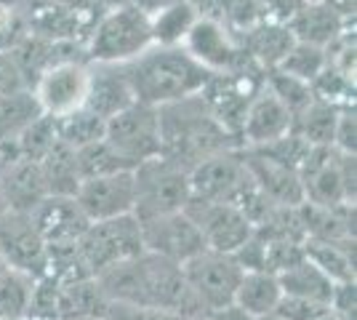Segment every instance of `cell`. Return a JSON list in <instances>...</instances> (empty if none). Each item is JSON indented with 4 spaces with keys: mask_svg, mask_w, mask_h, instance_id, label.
Returning <instances> with one entry per match:
<instances>
[{
    "mask_svg": "<svg viewBox=\"0 0 357 320\" xmlns=\"http://www.w3.org/2000/svg\"><path fill=\"white\" fill-rule=\"evenodd\" d=\"M107 307H109V299L96 283V277L59 286V320L107 318Z\"/></svg>",
    "mask_w": 357,
    "mask_h": 320,
    "instance_id": "cell-24",
    "label": "cell"
},
{
    "mask_svg": "<svg viewBox=\"0 0 357 320\" xmlns=\"http://www.w3.org/2000/svg\"><path fill=\"white\" fill-rule=\"evenodd\" d=\"M77 251L86 261L91 277H99L107 270L144 254L142 224L134 213L107 222H91L77 241Z\"/></svg>",
    "mask_w": 357,
    "mask_h": 320,
    "instance_id": "cell-7",
    "label": "cell"
},
{
    "mask_svg": "<svg viewBox=\"0 0 357 320\" xmlns=\"http://www.w3.org/2000/svg\"><path fill=\"white\" fill-rule=\"evenodd\" d=\"M304 6L307 0H261L264 22H275V24H288Z\"/></svg>",
    "mask_w": 357,
    "mask_h": 320,
    "instance_id": "cell-44",
    "label": "cell"
},
{
    "mask_svg": "<svg viewBox=\"0 0 357 320\" xmlns=\"http://www.w3.org/2000/svg\"><path fill=\"white\" fill-rule=\"evenodd\" d=\"M149 46V16L136 6H123L107 8L93 22L86 40V56L93 64H128Z\"/></svg>",
    "mask_w": 357,
    "mask_h": 320,
    "instance_id": "cell-4",
    "label": "cell"
},
{
    "mask_svg": "<svg viewBox=\"0 0 357 320\" xmlns=\"http://www.w3.org/2000/svg\"><path fill=\"white\" fill-rule=\"evenodd\" d=\"M134 216L139 222L184 211L190 206V171L163 155L134 168Z\"/></svg>",
    "mask_w": 357,
    "mask_h": 320,
    "instance_id": "cell-5",
    "label": "cell"
},
{
    "mask_svg": "<svg viewBox=\"0 0 357 320\" xmlns=\"http://www.w3.org/2000/svg\"><path fill=\"white\" fill-rule=\"evenodd\" d=\"M285 27L291 30L296 43H307L326 51L347 32L349 22H344L328 3H307Z\"/></svg>",
    "mask_w": 357,
    "mask_h": 320,
    "instance_id": "cell-21",
    "label": "cell"
},
{
    "mask_svg": "<svg viewBox=\"0 0 357 320\" xmlns=\"http://www.w3.org/2000/svg\"><path fill=\"white\" fill-rule=\"evenodd\" d=\"M283 291L278 283V275L272 273H245L240 280L238 291H235V302L232 305L240 307L245 315H251L253 320L272 315L275 307L280 302Z\"/></svg>",
    "mask_w": 357,
    "mask_h": 320,
    "instance_id": "cell-25",
    "label": "cell"
},
{
    "mask_svg": "<svg viewBox=\"0 0 357 320\" xmlns=\"http://www.w3.org/2000/svg\"><path fill=\"white\" fill-rule=\"evenodd\" d=\"M238 43L243 54L259 67V70H278L285 54L294 48V35L285 24H275V22H259L251 30L240 32Z\"/></svg>",
    "mask_w": 357,
    "mask_h": 320,
    "instance_id": "cell-22",
    "label": "cell"
},
{
    "mask_svg": "<svg viewBox=\"0 0 357 320\" xmlns=\"http://www.w3.org/2000/svg\"><path fill=\"white\" fill-rule=\"evenodd\" d=\"M107 320H187V318H181L176 312H168V310H158V307L109 302V307H107Z\"/></svg>",
    "mask_w": 357,
    "mask_h": 320,
    "instance_id": "cell-42",
    "label": "cell"
},
{
    "mask_svg": "<svg viewBox=\"0 0 357 320\" xmlns=\"http://www.w3.org/2000/svg\"><path fill=\"white\" fill-rule=\"evenodd\" d=\"M24 320H32V318H24Z\"/></svg>",
    "mask_w": 357,
    "mask_h": 320,
    "instance_id": "cell-56",
    "label": "cell"
},
{
    "mask_svg": "<svg viewBox=\"0 0 357 320\" xmlns=\"http://www.w3.org/2000/svg\"><path fill=\"white\" fill-rule=\"evenodd\" d=\"M203 320H253V318L245 315L240 307L229 305V307H222V310H213V312H206Z\"/></svg>",
    "mask_w": 357,
    "mask_h": 320,
    "instance_id": "cell-46",
    "label": "cell"
},
{
    "mask_svg": "<svg viewBox=\"0 0 357 320\" xmlns=\"http://www.w3.org/2000/svg\"><path fill=\"white\" fill-rule=\"evenodd\" d=\"M336 118H339L336 107L312 99L301 112L294 115V134H298L310 147H331L333 131H336Z\"/></svg>",
    "mask_w": 357,
    "mask_h": 320,
    "instance_id": "cell-31",
    "label": "cell"
},
{
    "mask_svg": "<svg viewBox=\"0 0 357 320\" xmlns=\"http://www.w3.org/2000/svg\"><path fill=\"white\" fill-rule=\"evenodd\" d=\"M197 320H203V318H197Z\"/></svg>",
    "mask_w": 357,
    "mask_h": 320,
    "instance_id": "cell-57",
    "label": "cell"
},
{
    "mask_svg": "<svg viewBox=\"0 0 357 320\" xmlns=\"http://www.w3.org/2000/svg\"><path fill=\"white\" fill-rule=\"evenodd\" d=\"M134 99L149 107H165L203 91L211 73L181 46H149L134 61L123 64Z\"/></svg>",
    "mask_w": 357,
    "mask_h": 320,
    "instance_id": "cell-3",
    "label": "cell"
},
{
    "mask_svg": "<svg viewBox=\"0 0 357 320\" xmlns=\"http://www.w3.org/2000/svg\"><path fill=\"white\" fill-rule=\"evenodd\" d=\"M326 67H328V54L323 48L307 46V43H294V48L285 54V59L280 61L278 70L285 73V75L296 77L301 83H307V86H312V80Z\"/></svg>",
    "mask_w": 357,
    "mask_h": 320,
    "instance_id": "cell-35",
    "label": "cell"
},
{
    "mask_svg": "<svg viewBox=\"0 0 357 320\" xmlns=\"http://www.w3.org/2000/svg\"><path fill=\"white\" fill-rule=\"evenodd\" d=\"M105 142L131 168L160 155V118L158 107L134 102L107 121Z\"/></svg>",
    "mask_w": 357,
    "mask_h": 320,
    "instance_id": "cell-9",
    "label": "cell"
},
{
    "mask_svg": "<svg viewBox=\"0 0 357 320\" xmlns=\"http://www.w3.org/2000/svg\"><path fill=\"white\" fill-rule=\"evenodd\" d=\"M38 118H43V109L30 89L0 96V144L16 142Z\"/></svg>",
    "mask_w": 357,
    "mask_h": 320,
    "instance_id": "cell-30",
    "label": "cell"
},
{
    "mask_svg": "<svg viewBox=\"0 0 357 320\" xmlns=\"http://www.w3.org/2000/svg\"><path fill=\"white\" fill-rule=\"evenodd\" d=\"M307 3H326V0H307Z\"/></svg>",
    "mask_w": 357,
    "mask_h": 320,
    "instance_id": "cell-54",
    "label": "cell"
},
{
    "mask_svg": "<svg viewBox=\"0 0 357 320\" xmlns=\"http://www.w3.org/2000/svg\"><path fill=\"white\" fill-rule=\"evenodd\" d=\"M102 8H123V6H134V0H99Z\"/></svg>",
    "mask_w": 357,
    "mask_h": 320,
    "instance_id": "cell-49",
    "label": "cell"
},
{
    "mask_svg": "<svg viewBox=\"0 0 357 320\" xmlns=\"http://www.w3.org/2000/svg\"><path fill=\"white\" fill-rule=\"evenodd\" d=\"M32 320H59V286L48 277H38L32 289L30 312Z\"/></svg>",
    "mask_w": 357,
    "mask_h": 320,
    "instance_id": "cell-39",
    "label": "cell"
},
{
    "mask_svg": "<svg viewBox=\"0 0 357 320\" xmlns=\"http://www.w3.org/2000/svg\"><path fill=\"white\" fill-rule=\"evenodd\" d=\"M264 86H267L269 91L275 93V96L291 109V115L301 112V109L314 99L312 89H310L307 83H301V80H296V77L285 75V73H280V70H269V73H264Z\"/></svg>",
    "mask_w": 357,
    "mask_h": 320,
    "instance_id": "cell-37",
    "label": "cell"
},
{
    "mask_svg": "<svg viewBox=\"0 0 357 320\" xmlns=\"http://www.w3.org/2000/svg\"><path fill=\"white\" fill-rule=\"evenodd\" d=\"M8 211V206H6V198H3V184H0V216Z\"/></svg>",
    "mask_w": 357,
    "mask_h": 320,
    "instance_id": "cell-50",
    "label": "cell"
},
{
    "mask_svg": "<svg viewBox=\"0 0 357 320\" xmlns=\"http://www.w3.org/2000/svg\"><path fill=\"white\" fill-rule=\"evenodd\" d=\"M320 320H347V318H342V315H336V312H328L326 318H320Z\"/></svg>",
    "mask_w": 357,
    "mask_h": 320,
    "instance_id": "cell-51",
    "label": "cell"
},
{
    "mask_svg": "<svg viewBox=\"0 0 357 320\" xmlns=\"http://www.w3.org/2000/svg\"><path fill=\"white\" fill-rule=\"evenodd\" d=\"M75 200L89 222H107V219L128 216V213H134L136 203L134 171L83 179L75 192Z\"/></svg>",
    "mask_w": 357,
    "mask_h": 320,
    "instance_id": "cell-15",
    "label": "cell"
},
{
    "mask_svg": "<svg viewBox=\"0 0 357 320\" xmlns=\"http://www.w3.org/2000/svg\"><path fill=\"white\" fill-rule=\"evenodd\" d=\"M181 273L187 280V289L192 291L195 302L203 310V315L232 305L235 291L245 275L232 254H216L208 248L200 251L190 261H184Z\"/></svg>",
    "mask_w": 357,
    "mask_h": 320,
    "instance_id": "cell-8",
    "label": "cell"
},
{
    "mask_svg": "<svg viewBox=\"0 0 357 320\" xmlns=\"http://www.w3.org/2000/svg\"><path fill=\"white\" fill-rule=\"evenodd\" d=\"M160 118V155L192 171L200 160L224 150H240L238 139L211 115L203 96L195 93L174 105L158 107Z\"/></svg>",
    "mask_w": 357,
    "mask_h": 320,
    "instance_id": "cell-2",
    "label": "cell"
},
{
    "mask_svg": "<svg viewBox=\"0 0 357 320\" xmlns=\"http://www.w3.org/2000/svg\"><path fill=\"white\" fill-rule=\"evenodd\" d=\"M32 224L38 227L45 245L77 243L91 222L80 211L77 200L64 195H48L30 211Z\"/></svg>",
    "mask_w": 357,
    "mask_h": 320,
    "instance_id": "cell-18",
    "label": "cell"
},
{
    "mask_svg": "<svg viewBox=\"0 0 357 320\" xmlns=\"http://www.w3.org/2000/svg\"><path fill=\"white\" fill-rule=\"evenodd\" d=\"M139 224H142L144 251L155 254V257H163L174 264H184L192 257H197L200 251H206L203 235L187 211L158 216V219L139 222Z\"/></svg>",
    "mask_w": 357,
    "mask_h": 320,
    "instance_id": "cell-14",
    "label": "cell"
},
{
    "mask_svg": "<svg viewBox=\"0 0 357 320\" xmlns=\"http://www.w3.org/2000/svg\"><path fill=\"white\" fill-rule=\"evenodd\" d=\"M40 174L48 195H64V198H75L77 187H80V171H77V158L75 150L67 147L64 142H56L43 160H38Z\"/></svg>",
    "mask_w": 357,
    "mask_h": 320,
    "instance_id": "cell-26",
    "label": "cell"
},
{
    "mask_svg": "<svg viewBox=\"0 0 357 320\" xmlns=\"http://www.w3.org/2000/svg\"><path fill=\"white\" fill-rule=\"evenodd\" d=\"M336 153L342 155H355L357 150V118H355V107H347L339 109V118H336V131H333V144H331Z\"/></svg>",
    "mask_w": 357,
    "mask_h": 320,
    "instance_id": "cell-41",
    "label": "cell"
},
{
    "mask_svg": "<svg viewBox=\"0 0 357 320\" xmlns=\"http://www.w3.org/2000/svg\"><path fill=\"white\" fill-rule=\"evenodd\" d=\"M107 121H102L96 112H91L89 107H80L70 115H64L56 121V134L59 142H64L67 147L80 150V147H89L93 142L105 139Z\"/></svg>",
    "mask_w": 357,
    "mask_h": 320,
    "instance_id": "cell-32",
    "label": "cell"
},
{
    "mask_svg": "<svg viewBox=\"0 0 357 320\" xmlns=\"http://www.w3.org/2000/svg\"><path fill=\"white\" fill-rule=\"evenodd\" d=\"M243 153V163L251 174V182L267 195L275 206L280 208H298L304 203V190H301V179L296 171L285 166H278L261 155L251 153V150H240Z\"/></svg>",
    "mask_w": 357,
    "mask_h": 320,
    "instance_id": "cell-20",
    "label": "cell"
},
{
    "mask_svg": "<svg viewBox=\"0 0 357 320\" xmlns=\"http://www.w3.org/2000/svg\"><path fill=\"white\" fill-rule=\"evenodd\" d=\"M278 283H280V291L288 294V296L312 299V302H323L328 307H331V296H333V286H336L307 257L278 275Z\"/></svg>",
    "mask_w": 357,
    "mask_h": 320,
    "instance_id": "cell-27",
    "label": "cell"
},
{
    "mask_svg": "<svg viewBox=\"0 0 357 320\" xmlns=\"http://www.w3.org/2000/svg\"><path fill=\"white\" fill-rule=\"evenodd\" d=\"M0 184H3V198L8 211L30 213L43 198H48L43 174L35 160L16 158L14 163L0 171Z\"/></svg>",
    "mask_w": 357,
    "mask_h": 320,
    "instance_id": "cell-23",
    "label": "cell"
},
{
    "mask_svg": "<svg viewBox=\"0 0 357 320\" xmlns=\"http://www.w3.org/2000/svg\"><path fill=\"white\" fill-rule=\"evenodd\" d=\"M35 277L16 270L0 273V320H24L30 312Z\"/></svg>",
    "mask_w": 357,
    "mask_h": 320,
    "instance_id": "cell-33",
    "label": "cell"
},
{
    "mask_svg": "<svg viewBox=\"0 0 357 320\" xmlns=\"http://www.w3.org/2000/svg\"><path fill=\"white\" fill-rule=\"evenodd\" d=\"M326 3L342 16L344 22H352L355 19V0H326Z\"/></svg>",
    "mask_w": 357,
    "mask_h": 320,
    "instance_id": "cell-48",
    "label": "cell"
},
{
    "mask_svg": "<svg viewBox=\"0 0 357 320\" xmlns=\"http://www.w3.org/2000/svg\"><path fill=\"white\" fill-rule=\"evenodd\" d=\"M176 3H181V0H134L136 8L144 11L147 16L158 14V11H163V8H168V6H176Z\"/></svg>",
    "mask_w": 357,
    "mask_h": 320,
    "instance_id": "cell-47",
    "label": "cell"
},
{
    "mask_svg": "<svg viewBox=\"0 0 357 320\" xmlns=\"http://www.w3.org/2000/svg\"><path fill=\"white\" fill-rule=\"evenodd\" d=\"M181 48L203 70H208L211 75L235 73V70L245 67L251 61L243 54L238 35L229 30L222 19H213V16H200L195 22V27L190 30V35L184 38Z\"/></svg>",
    "mask_w": 357,
    "mask_h": 320,
    "instance_id": "cell-12",
    "label": "cell"
},
{
    "mask_svg": "<svg viewBox=\"0 0 357 320\" xmlns=\"http://www.w3.org/2000/svg\"><path fill=\"white\" fill-rule=\"evenodd\" d=\"M184 211L192 216L206 248L216 254H235L253 235L251 222L232 203H190Z\"/></svg>",
    "mask_w": 357,
    "mask_h": 320,
    "instance_id": "cell-17",
    "label": "cell"
},
{
    "mask_svg": "<svg viewBox=\"0 0 357 320\" xmlns=\"http://www.w3.org/2000/svg\"><path fill=\"white\" fill-rule=\"evenodd\" d=\"M251 184L240 150H224L190 171V203H235Z\"/></svg>",
    "mask_w": 357,
    "mask_h": 320,
    "instance_id": "cell-10",
    "label": "cell"
},
{
    "mask_svg": "<svg viewBox=\"0 0 357 320\" xmlns=\"http://www.w3.org/2000/svg\"><path fill=\"white\" fill-rule=\"evenodd\" d=\"M24 89H27V83H24L22 70L16 67L11 51H0V96L24 91Z\"/></svg>",
    "mask_w": 357,
    "mask_h": 320,
    "instance_id": "cell-43",
    "label": "cell"
},
{
    "mask_svg": "<svg viewBox=\"0 0 357 320\" xmlns=\"http://www.w3.org/2000/svg\"><path fill=\"white\" fill-rule=\"evenodd\" d=\"M355 155H342L333 147H312L298 168L304 203L339 208L355 206Z\"/></svg>",
    "mask_w": 357,
    "mask_h": 320,
    "instance_id": "cell-6",
    "label": "cell"
},
{
    "mask_svg": "<svg viewBox=\"0 0 357 320\" xmlns=\"http://www.w3.org/2000/svg\"><path fill=\"white\" fill-rule=\"evenodd\" d=\"M134 102V91H131L123 64H93L91 61L89 96H86V107L91 112H96L102 121H109Z\"/></svg>",
    "mask_w": 357,
    "mask_h": 320,
    "instance_id": "cell-19",
    "label": "cell"
},
{
    "mask_svg": "<svg viewBox=\"0 0 357 320\" xmlns=\"http://www.w3.org/2000/svg\"><path fill=\"white\" fill-rule=\"evenodd\" d=\"M197 19L200 14L192 6V0H181L176 6H168L163 11L152 14L149 16L152 46H181Z\"/></svg>",
    "mask_w": 357,
    "mask_h": 320,
    "instance_id": "cell-29",
    "label": "cell"
},
{
    "mask_svg": "<svg viewBox=\"0 0 357 320\" xmlns=\"http://www.w3.org/2000/svg\"><path fill=\"white\" fill-rule=\"evenodd\" d=\"M256 320H280V318H278V315L272 312V315H264V318H256Z\"/></svg>",
    "mask_w": 357,
    "mask_h": 320,
    "instance_id": "cell-52",
    "label": "cell"
},
{
    "mask_svg": "<svg viewBox=\"0 0 357 320\" xmlns=\"http://www.w3.org/2000/svg\"><path fill=\"white\" fill-rule=\"evenodd\" d=\"M96 283L102 286L107 299L118 305L158 307L187 320L203 318V310L195 302L192 291L187 289L181 264L155 257L149 251L107 270L96 277Z\"/></svg>",
    "mask_w": 357,
    "mask_h": 320,
    "instance_id": "cell-1",
    "label": "cell"
},
{
    "mask_svg": "<svg viewBox=\"0 0 357 320\" xmlns=\"http://www.w3.org/2000/svg\"><path fill=\"white\" fill-rule=\"evenodd\" d=\"M89 77H91V61L89 59H70L59 61L48 67L43 75L32 83L30 91L35 93L38 105L43 115L59 121L75 109L86 107L89 96Z\"/></svg>",
    "mask_w": 357,
    "mask_h": 320,
    "instance_id": "cell-11",
    "label": "cell"
},
{
    "mask_svg": "<svg viewBox=\"0 0 357 320\" xmlns=\"http://www.w3.org/2000/svg\"><path fill=\"white\" fill-rule=\"evenodd\" d=\"M59 142V134H56V121L54 118H48V115H43V118H38V121L32 123L30 128L22 134V137L16 139V153H19V158H24V160H43L45 155H48V150L54 147Z\"/></svg>",
    "mask_w": 357,
    "mask_h": 320,
    "instance_id": "cell-36",
    "label": "cell"
},
{
    "mask_svg": "<svg viewBox=\"0 0 357 320\" xmlns=\"http://www.w3.org/2000/svg\"><path fill=\"white\" fill-rule=\"evenodd\" d=\"M0 257L8 270L24 273L30 277H43L48 245L32 224L30 213L6 211L0 216Z\"/></svg>",
    "mask_w": 357,
    "mask_h": 320,
    "instance_id": "cell-13",
    "label": "cell"
},
{
    "mask_svg": "<svg viewBox=\"0 0 357 320\" xmlns=\"http://www.w3.org/2000/svg\"><path fill=\"white\" fill-rule=\"evenodd\" d=\"M77 158V171H80V179H93V176H109V174H123V171H134L123 158H120L105 139L93 142L89 147H80L75 150Z\"/></svg>",
    "mask_w": 357,
    "mask_h": 320,
    "instance_id": "cell-34",
    "label": "cell"
},
{
    "mask_svg": "<svg viewBox=\"0 0 357 320\" xmlns=\"http://www.w3.org/2000/svg\"><path fill=\"white\" fill-rule=\"evenodd\" d=\"M291 131H294L291 109L269 91L267 86H261L243 112L238 128V147L240 150H259V147H267L272 142L283 139Z\"/></svg>",
    "mask_w": 357,
    "mask_h": 320,
    "instance_id": "cell-16",
    "label": "cell"
},
{
    "mask_svg": "<svg viewBox=\"0 0 357 320\" xmlns=\"http://www.w3.org/2000/svg\"><path fill=\"white\" fill-rule=\"evenodd\" d=\"M3 270H6V261H3V257H0V273H3Z\"/></svg>",
    "mask_w": 357,
    "mask_h": 320,
    "instance_id": "cell-53",
    "label": "cell"
},
{
    "mask_svg": "<svg viewBox=\"0 0 357 320\" xmlns=\"http://www.w3.org/2000/svg\"><path fill=\"white\" fill-rule=\"evenodd\" d=\"M45 3L64 6V8H73V11H86V14H102L105 11L99 0H45Z\"/></svg>",
    "mask_w": 357,
    "mask_h": 320,
    "instance_id": "cell-45",
    "label": "cell"
},
{
    "mask_svg": "<svg viewBox=\"0 0 357 320\" xmlns=\"http://www.w3.org/2000/svg\"><path fill=\"white\" fill-rule=\"evenodd\" d=\"M304 257L333 283H355V241L352 243L304 241Z\"/></svg>",
    "mask_w": 357,
    "mask_h": 320,
    "instance_id": "cell-28",
    "label": "cell"
},
{
    "mask_svg": "<svg viewBox=\"0 0 357 320\" xmlns=\"http://www.w3.org/2000/svg\"><path fill=\"white\" fill-rule=\"evenodd\" d=\"M310 144L304 142V139L298 137V134H285L283 139H278V142H272L267 147H259V150H251V153L261 155V158H267L272 163H278V166H285L291 168V171H296L301 168V163L307 160V155H310Z\"/></svg>",
    "mask_w": 357,
    "mask_h": 320,
    "instance_id": "cell-38",
    "label": "cell"
},
{
    "mask_svg": "<svg viewBox=\"0 0 357 320\" xmlns=\"http://www.w3.org/2000/svg\"><path fill=\"white\" fill-rule=\"evenodd\" d=\"M331 312V307L312 299H301V296H288L283 294L280 302L275 307V315L280 320H320Z\"/></svg>",
    "mask_w": 357,
    "mask_h": 320,
    "instance_id": "cell-40",
    "label": "cell"
},
{
    "mask_svg": "<svg viewBox=\"0 0 357 320\" xmlns=\"http://www.w3.org/2000/svg\"><path fill=\"white\" fill-rule=\"evenodd\" d=\"M91 320H107V318H91Z\"/></svg>",
    "mask_w": 357,
    "mask_h": 320,
    "instance_id": "cell-55",
    "label": "cell"
}]
</instances>
